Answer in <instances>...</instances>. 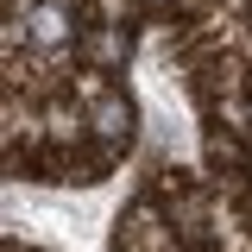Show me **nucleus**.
Listing matches in <instances>:
<instances>
[{
	"label": "nucleus",
	"mask_w": 252,
	"mask_h": 252,
	"mask_svg": "<svg viewBox=\"0 0 252 252\" xmlns=\"http://www.w3.org/2000/svg\"><path fill=\"white\" fill-rule=\"evenodd\" d=\"M94 132H101V139H114V145L132 139V107H126L120 94H107V101L94 107Z\"/></svg>",
	"instance_id": "obj_1"
},
{
	"label": "nucleus",
	"mask_w": 252,
	"mask_h": 252,
	"mask_svg": "<svg viewBox=\"0 0 252 252\" xmlns=\"http://www.w3.org/2000/svg\"><path fill=\"white\" fill-rule=\"evenodd\" d=\"M32 38L38 44H63V32H69V19H63V6H32Z\"/></svg>",
	"instance_id": "obj_2"
}]
</instances>
